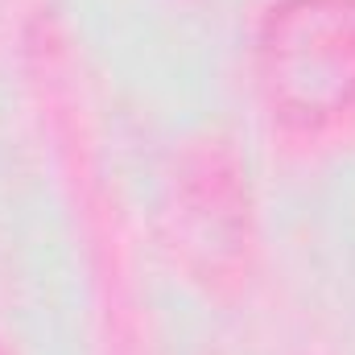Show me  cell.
<instances>
[{"label":"cell","instance_id":"1","mask_svg":"<svg viewBox=\"0 0 355 355\" xmlns=\"http://www.w3.org/2000/svg\"><path fill=\"white\" fill-rule=\"evenodd\" d=\"M272 112L314 128L355 107V0H281L261 29Z\"/></svg>","mask_w":355,"mask_h":355}]
</instances>
